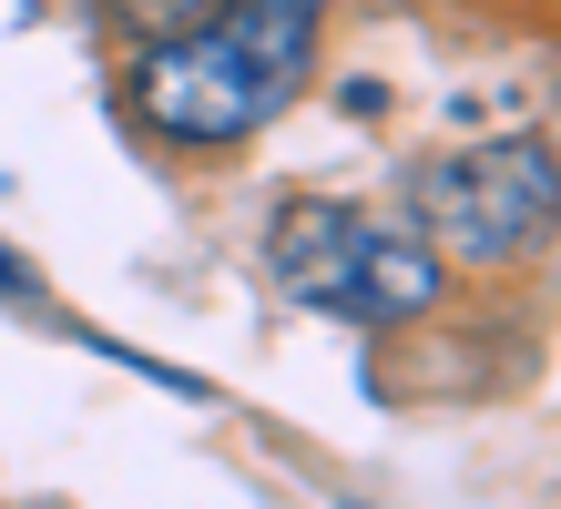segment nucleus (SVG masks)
<instances>
[{"instance_id": "f257e3e1", "label": "nucleus", "mask_w": 561, "mask_h": 509, "mask_svg": "<svg viewBox=\"0 0 561 509\" xmlns=\"http://www.w3.org/2000/svg\"><path fill=\"white\" fill-rule=\"evenodd\" d=\"M317 21L266 11V0H215L205 21L153 31L134 61V113L163 143H245L255 123H276L307 92Z\"/></svg>"}, {"instance_id": "f03ea898", "label": "nucleus", "mask_w": 561, "mask_h": 509, "mask_svg": "<svg viewBox=\"0 0 561 509\" xmlns=\"http://www.w3.org/2000/svg\"><path fill=\"white\" fill-rule=\"evenodd\" d=\"M266 276L286 296L327 305V316H357V326H399V316L439 305V255L399 224L357 215V204H286L266 234Z\"/></svg>"}, {"instance_id": "7ed1b4c3", "label": "nucleus", "mask_w": 561, "mask_h": 509, "mask_svg": "<svg viewBox=\"0 0 561 509\" xmlns=\"http://www.w3.org/2000/svg\"><path fill=\"white\" fill-rule=\"evenodd\" d=\"M428 234L449 255L511 265L551 234V143L541 132H511V143H470L449 163H428Z\"/></svg>"}, {"instance_id": "20e7f679", "label": "nucleus", "mask_w": 561, "mask_h": 509, "mask_svg": "<svg viewBox=\"0 0 561 509\" xmlns=\"http://www.w3.org/2000/svg\"><path fill=\"white\" fill-rule=\"evenodd\" d=\"M0 296H31V276H21V265H11V255H0Z\"/></svg>"}, {"instance_id": "39448f33", "label": "nucleus", "mask_w": 561, "mask_h": 509, "mask_svg": "<svg viewBox=\"0 0 561 509\" xmlns=\"http://www.w3.org/2000/svg\"><path fill=\"white\" fill-rule=\"evenodd\" d=\"M266 11H307V21H317V11H327V0H266Z\"/></svg>"}]
</instances>
